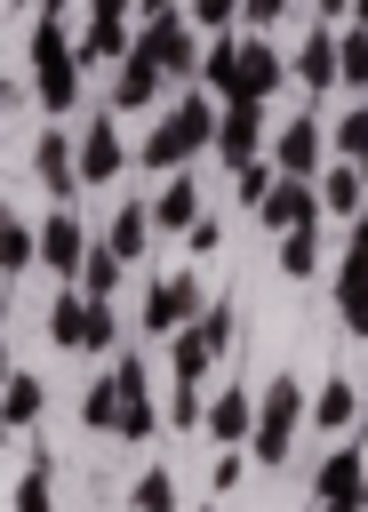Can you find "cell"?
I'll use <instances>...</instances> for the list:
<instances>
[{"label": "cell", "instance_id": "39", "mask_svg": "<svg viewBox=\"0 0 368 512\" xmlns=\"http://www.w3.org/2000/svg\"><path fill=\"white\" fill-rule=\"evenodd\" d=\"M184 248H192V256H216V248H224V224H216V216H200V224L184 232Z\"/></svg>", "mask_w": 368, "mask_h": 512}, {"label": "cell", "instance_id": "30", "mask_svg": "<svg viewBox=\"0 0 368 512\" xmlns=\"http://www.w3.org/2000/svg\"><path fill=\"white\" fill-rule=\"evenodd\" d=\"M272 264H280L288 280H312V272H320V224H304V232H280V240H272Z\"/></svg>", "mask_w": 368, "mask_h": 512}, {"label": "cell", "instance_id": "36", "mask_svg": "<svg viewBox=\"0 0 368 512\" xmlns=\"http://www.w3.org/2000/svg\"><path fill=\"white\" fill-rule=\"evenodd\" d=\"M168 424H176V432L208 424V400H200V384H176V400H168Z\"/></svg>", "mask_w": 368, "mask_h": 512}, {"label": "cell", "instance_id": "14", "mask_svg": "<svg viewBox=\"0 0 368 512\" xmlns=\"http://www.w3.org/2000/svg\"><path fill=\"white\" fill-rule=\"evenodd\" d=\"M168 72L152 64V56H128V64H112V96H104V112H168Z\"/></svg>", "mask_w": 368, "mask_h": 512}, {"label": "cell", "instance_id": "44", "mask_svg": "<svg viewBox=\"0 0 368 512\" xmlns=\"http://www.w3.org/2000/svg\"><path fill=\"white\" fill-rule=\"evenodd\" d=\"M344 24H360V32H368V0H352V16H344Z\"/></svg>", "mask_w": 368, "mask_h": 512}, {"label": "cell", "instance_id": "40", "mask_svg": "<svg viewBox=\"0 0 368 512\" xmlns=\"http://www.w3.org/2000/svg\"><path fill=\"white\" fill-rule=\"evenodd\" d=\"M192 0H136V24H160V16H184Z\"/></svg>", "mask_w": 368, "mask_h": 512}, {"label": "cell", "instance_id": "2", "mask_svg": "<svg viewBox=\"0 0 368 512\" xmlns=\"http://www.w3.org/2000/svg\"><path fill=\"white\" fill-rule=\"evenodd\" d=\"M216 120H224V104H216L208 88H184V96L152 120V136L136 144V168H152V176H184V160L216 152Z\"/></svg>", "mask_w": 368, "mask_h": 512}, {"label": "cell", "instance_id": "35", "mask_svg": "<svg viewBox=\"0 0 368 512\" xmlns=\"http://www.w3.org/2000/svg\"><path fill=\"white\" fill-rule=\"evenodd\" d=\"M184 16H192V24L208 32V40H216V32H240V0H192Z\"/></svg>", "mask_w": 368, "mask_h": 512}, {"label": "cell", "instance_id": "34", "mask_svg": "<svg viewBox=\"0 0 368 512\" xmlns=\"http://www.w3.org/2000/svg\"><path fill=\"white\" fill-rule=\"evenodd\" d=\"M232 184H240V208H264L272 184H280V168L272 160H248V168H232Z\"/></svg>", "mask_w": 368, "mask_h": 512}, {"label": "cell", "instance_id": "29", "mask_svg": "<svg viewBox=\"0 0 368 512\" xmlns=\"http://www.w3.org/2000/svg\"><path fill=\"white\" fill-rule=\"evenodd\" d=\"M336 80L352 104H368V32L360 24H336Z\"/></svg>", "mask_w": 368, "mask_h": 512}, {"label": "cell", "instance_id": "43", "mask_svg": "<svg viewBox=\"0 0 368 512\" xmlns=\"http://www.w3.org/2000/svg\"><path fill=\"white\" fill-rule=\"evenodd\" d=\"M16 8H32V16H64L72 0H16Z\"/></svg>", "mask_w": 368, "mask_h": 512}, {"label": "cell", "instance_id": "32", "mask_svg": "<svg viewBox=\"0 0 368 512\" xmlns=\"http://www.w3.org/2000/svg\"><path fill=\"white\" fill-rule=\"evenodd\" d=\"M128 512H176V464H144L128 488Z\"/></svg>", "mask_w": 368, "mask_h": 512}, {"label": "cell", "instance_id": "8", "mask_svg": "<svg viewBox=\"0 0 368 512\" xmlns=\"http://www.w3.org/2000/svg\"><path fill=\"white\" fill-rule=\"evenodd\" d=\"M88 248H96V232H88L80 208H48V216H40V272H48L56 288H80Z\"/></svg>", "mask_w": 368, "mask_h": 512}, {"label": "cell", "instance_id": "47", "mask_svg": "<svg viewBox=\"0 0 368 512\" xmlns=\"http://www.w3.org/2000/svg\"><path fill=\"white\" fill-rule=\"evenodd\" d=\"M200 512H216V504H200Z\"/></svg>", "mask_w": 368, "mask_h": 512}, {"label": "cell", "instance_id": "41", "mask_svg": "<svg viewBox=\"0 0 368 512\" xmlns=\"http://www.w3.org/2000/svg\"><path fill=\"white\" fill-rule=\"evenodd\" d=\"M344 256H368V208H360V216L344 224Z\"/></svg>", "mask_w": 368, "mask_h": 512}, {"label": "cell", "instance_id": "20", "mask_svg": "<svg viewBox=\"0 0 368 512\" xmlns=\"http://www.w3.org/2000/svg\"><path fill=\"white\" fill-rule=\"evenodd\" d=\"M128 56H136V24H128V16H88V24H80V64H104V72H112V64H128Z\"/></svg>", "mask_w": 368, "mask_h": 512}, {"label": "cell", "instance_id": "3", "mask_svg": "<svg viewBox=\"0 0 368 512\" xmlns=\"http://www.w3.org/2000/svg\"><path fill=\"white\" fill-rule=\"evenodd\" d=\"M24 64H32V104L48 112V120H64L72 104H80V32L64 24V16H40L32 32H24Z\"/></svg>", "mask_w": 368, "mask_h": 512}, {"label": "cell", "instance_id": "4", "mask_svg": "<svg viewBox=\"0 0 368 512\" xmlns=\"http://www.w3.org/2000/svg\"><path fill=\"white\" fill-rule=\"evenodd\" d=\"M304 424H312V400H304V376L296 368H280L264 392H256V440H248V464H288L296 456V440H304Z\"/></svg>", "mask_w": 368, "mask_h": 512}, {"label": "cell", "instance_id": "28", "mask_svg": "<svg viewBox=\"0 0 368 512\" xmlns=\"http://www.w3.org/2000/svg\"><path fill=\"white\" fill-rule=\"evenodd\" d=\"M32 264H40V224L8 208V216H0V272H8V280H24Z\"/></svg>", "mask_w": 368, "mask_h": 512}, {"label": "cell", "instance_id": "17", "mask_svg": "<svg viewBox=\"0 0 368 512\" xmlns=\"http://www.w3.org/2000/svg\"><path fill=\"white\" fill-rule=\"evenodd\" d=\"M288 72L304 80V96H336V88H344V80H336V24H312V32L296 40Z\"/></svg>", "mask_w": 368, "mask_h": 512}, {"label": "cell", "instance_id": "23", "mask_svg": "<svg viewBox=\"0 0 368 512\" xmlns=\"http://www.w3.org/2000/svg\"><path fill=\"white\" fill-rule=\"evenodd\" d=\"M48 416V384L32 376V368H8V384H0V424L8 432H32Z\"/></svg>", "mask_w": 368, "mask_h": 512}, {"label": "cell", "instance_id": "42", "mask_svg": "<svg viewBox=\"0 0 368 512\" xmlns=\"http://www.w3.org/2000/svg\"><path fill=\"white\" fill-rule=\"evenodd\" d=\"M88 16H128L136 24V0H88Z\"/></svg>", "mask_w": 368, "mask_h": 512}, {"label": "cell", "instance_id": "1", "mask_svg": "<svg viewBox=\"0 0 368 512\" xmlns=\"http://www.w3.org/2000/svg\"><path fill=\"white\" fill-rule=\"evenodd\" d=\"M80 424L104 432V440H128V448H144V440L168 424V408L152 400L144 352H112V368H104V376L88 384V400H80Z\"/></svg>", "mask_w": 368, "mask_h": 512}, {"label": "cell", "instance_id": "24", "mask_svg": "<svg viewBox=\"0 0 368 512\" xmlns=\"http://www.w3.org/2000/svg\"><path fill=\"white\" fill-rule=\"evenodd\" d=\"M360 424V384L352 376H320L312 384V432H352Z\"/></svg>", "mask_w": 368, "mask_h": 512}, {"label": "cell", "instance_id": "13", "mask_svg": "<svg viewBox=\"0 0 368 512\" xmlns=\"http://www.w3.org/2000/svg\"><path fill=\"white\" fill-rule=\"evenodd\" d=\"M272 152V120H264V104H224V120H216V160L224 168H248V160H264Z\"/></svg>", "mask_w": 368, "mask_h": 512}, {"label": "cell", "instance_id": "46", "mask_svg": "<svg viewBox=\"0 0 368 512\" xmlns=\"http://www.w3.org/2000/svg\"><path fill=\"white\" fill-rule=\"evenodd\" d=\"M360 176H368V160H360Z\"/></svg>", "mask_w": 368, "mask_h": 512}, {"label": "cell", "instance_id": "22", "mask_svg": "<svg viewBox=\"0 0 368 512\" xmlns=\"http://www.w3.org/2000/svg\"><path fill=\"white\" fill-rule=\"evenodd\" d=\"M88 320H96L88 288H56V296H48V344H56V352H88Z\"/></svg>", "mask_w": 368, "mask_h": 512}, {"label": "cell", "instance_id": "15", "mask_svg": "<svg viewBox=\"0 0 368 512\" xmlns=\"http://www.w3.org/2000/svg\"><path fill=\"white\" fill-rule=\"evenodd\" d=\"M312 504H368V448H328L312 464Z\"/></svg>", "mask_w": 368, "mask_h": 512}, {"label": "cell", "instance_id": "10", "mask_svg": "<svg viewBox=\"0 0 368 512\" xmlns=\"http://www.w3.org/2000/svg\"><path fill=\"white\" fill-rule=\"evenodd\" d=\"M264 160H272L280 176H304V184H312L336 152H328V128H320L312 112H296V120H280V128H272V152H264Z\"/></svg>", "mask_w": 368, "mask_h": 512}, {"label": "cell", "instance_id": "18", "mask_svg": "<svg viewBox=\"0 0 368 512\" xmlns=\"http://www.w3.org/2000/svg\"><path fill=\"white\" fill-rule=\"evenodd\" d=\"M216 448H248L256 440V392L248 384H224L216 400H208V424H200Z\"/></svg>", "mask_w": 368, "mask_h": 512}, {"label": "cell", "instance_id": "27", "mask_svg": "<svg viewBox=\"0 0 368 512\" xmlns=\"http://www.w3.org/2000/svg\"><path fill=\"white\" fill-rule=\"evenodd\" d=\"M152 232H160V224H152V200H120V208H112V224H104L112 256H128V264L152 248Z\"/></svg>", "mask_w": 368, "mask_h": 512}, {"label": "cell", "instance_id": "37", "mask_svg": "<svg viewBox=\"0 0 368 512\" xmlns=\"http://www.w3.org/2000/svg\"><path fill=\"white\" fill-rule=\"evenodd\" d=\"M288 16V0H240V32H272Z\"/></svg>", "mask_w": 368, "mask_h": 512}, {"label": "cell", "instance_id": "33", "mask_svg": "<svg viewBox=\"0 0 368 512\" xmlns=\"http://www.w3.org/2000/svg\"><path fill=\"white\" fill-rule=\"evenodd\" d=\"M328 152H336V160H368V104H344V112H336Z\"/></svg>", "mask_w": 368, "mask_h": 512}, {"label": "cell", "instance_id": "26", "mask_svg": "<svg viewBox=\"0 0 368 512\" xmlns=\"http://www.w3.org/2000/svg\"><path fill=\"white\" fill-rule=\"evenodd\" d=\"M8 512H56V456H48V448L24 456L16 488H8Z\"/></svg>", "mask_w": 368, "mask_h": 512}, {"label": "cell", "instance_id": "7", "mask_svg": "<svg viewBox=\"0 0 368 512\" xmlns=\"http://www.w3.org/2000/svg\"><path fill=\"white\" fill-rule=\"evenodd\" d=\"M136 56H152L176 88H192V80H200L208 40H200V24H192V16H160V24H136Z\"/></svg>", "mask_w": 368, "mask_h": 512}, {"label": "cell", "instance_id": "45", "mask_svg": "<svg viewBox=\"0 0 368 512\" xmlns=\"http://www.w3.org/2000/svg\"><path fill=\"white\" fill-rule=\"evenodd\" d=\"M312 512H368V504H312Z\"/></svg>", "mask_w": 368, "mask_h": 512}, {"label": "cell", "instance_id": "11", "mask_svg": "<svg viewBox=\"0 0 368 512\" xmlns=\"http://www.w3.org/2000/svg\"><path fill=\"white\" fill-rule=\"evenodd\" d=\"M120 168H136V152H128V136H120V112H96V120L80 128V184L104 192Z\"/></svg>", "mask_w": 368, "mask_h": 512}, {"label": "cell", "instance_id": "16", "mask_svg": "<svg viewBox=\"0 0 368 512\" xmlns=\"http://www.w3.org/2000/svg\"><path fill=\"white\" fill-rule=\"evenodd\" d=\"M320 216H328V208H320V184H304V176H280L272 200L256 208V224H264L272 240H280V232H304V224H320Z\"/></svg>", "mask_w": 368, "mask_h": 512}, {"label": "cell", "instance_id": "19", "mask_svg": "<svg viewBox=\"0 0 368 512\" xmlns=\"http://www.w3.org/2000/svg\"><path fill=\"white\" fill-rule=\"evenodd\" d=\"M328 304H336V328L368 344V256H344L328 272Z\"/></svg>", "mask_w": 368, "mask_h": 512}, {"label": "cell", "instance_id": "31", "mask_svg": "<svg viewBox=\"0 0 368 512\" xmlns=\"http://www.w3.org/2000/svg\"><path fill=\"white\" fill-rule=\"evenodd\" d=\"M120 280H128V256H112V240L96 232V248H88V272H80V288H88L96 304H112V296H120Z\"/></svg>", "mask_w": 368, "mask_h": 512}, {"label": "cell", "instance_id": "21", "mask_svg": "<svg viewBox=\"0 0 368 512\" xmlns=\"http://www.w3.org/2000/svg\"><path fill=\"white\" fill-rule=\"evenodd\" d=\"M200 216H208V208H200V184H192V168H184V176H160V192H152V224L176 240V232H192Z\"/></svg>", "mask_w": 368, "mask_h": 512}, {"label": "cell", "instance_id": "25", "mask_svg": "<svg viewBox=\"0 0 368 512\" xmlns=\"http://www.w3.org/2000/svg\"><path fill=\"white\" fill-rule=\"evenodd\" d=\"M312 184H320V208H328V216H344V224L368 208V176H360V160H328Z\"/></svg>", "mask_w": 368, "mask_h": 512}, {"label": "cell", "instance_id": "9", "mask_svg": "<svg viewBox=\"0 0 368 512\" xmlns=\"http://www.w3.org/2000/svg\"><path fill=\"white\" fill-rule=\"evenodd\" d=\"M32 176H40V192H48V208H72L88 184H80V136H64L56 120L40 128V144H32Z\"/></svg>", "mask_w": 368, "mask_h": 512}, {"label": "cell", "instance_id": "6", "mask_svg": "<svg viewBox=\"0 0 368 512\" xmlns=\"http://www.w3.org/2000/svg\"><path fill=\"white\" fill-rule=\"evenodd\" d=\"M232 336H240V312H232V304H208V320H192L184 336H168V368H176V384H200V376L232 352Z\"/></svg>", "mask_w": 368, "mask_h": 512}, {"label": "cell", "instance_id": "38", "mask_svg": "<svg viewBox=\"0 0 368 512\" xmlns=\"http://www.w3.org/2000/svg\"><path fill=\"white\" fill-rule=\"evenodd\" d=\"M240 456H248V448H216V472H208V488H216V496H232V488H240Z\"/></svg>", "mask_w": 368, "mask_h": 512}, {"label": "cell", "instance_id": "5", "mask_svg": "<svg viewBox=\"0 0 368 512\" xmlns=\"http://www.w3.org/2000/svg\"><path fill=\"white\" fill-rule=\"evenodd\" d=\"M208 280L192 272V264H176V272H160L152 288H144V304H136V328L152 336V344H168V336H184L192 320H208Z\"/></svg>", "mask_w": 368, "mask_h": 512}, {"label": "cell", "instance_id": "12", "mask_svg": "<svg viewBox=\"0 0 368 512\" xmlns=\"http://www.w3.org/2000/svg\"><path fill=\"white\" fill-rule=\"evenodd\" d=\"M288 80H296V72H288V56L272 48V32H240V88H232V104H240V96H248V104H272Z\"/></svg>", "mask_w": 368, "mask_h": 512}]
</instances>
